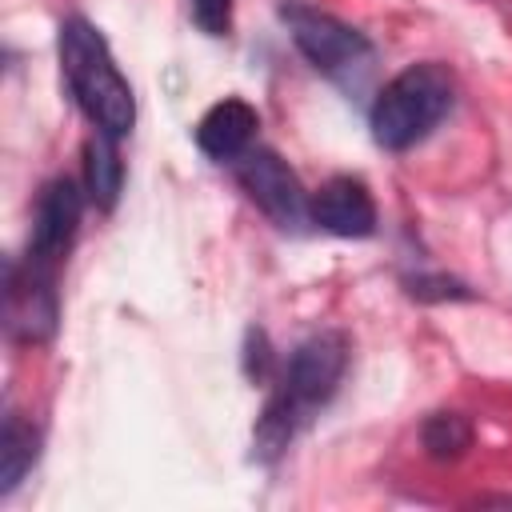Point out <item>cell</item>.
<instances>
[{"label":"cell","instance_id":"cell-5","mask_svg":"<svg viewBox=\"0 0 512 512\" xmlns=\"http://www.w3.org/2000/svg\"><path fill=\"white\" fill-rule=\"evenodd\" d=\"M236 176L244 184V192L260 204L264 216H272L280 228H296L308 212L304 204V188L296 180V172L272 152V148H248L244 156H236Z\"/></svg>","mask_w":512,"mask_h":512},{"label":"cell","instance_id":"cell-1","mask_svg":"<svg viewBox=\"0 0 512 512\" xmlns=\"http://www.w3.org/2000/svg\"><path fill=\"white\" fill-rule=\"evenodd\" d=\"M60 64H64V80H68L76 104L96 124V132L116 136V140L128 136L136 124L132 88L120 76L104 36L84 16H68L60 24Z\"/></svg>","mask_w":512,"mask_h":512},{"label":"cell","instance_id":"cell-9","mask_svg":"<svg viewBox=\"0 0 512 512\" xmlns=\"http://www.w3.org/2000/svg\"><path fill=\"white\" fill-rule=\"evenodd\" d=\"M252 132H256V108L244 104V100H236V96H228V100L212 104V108L200 116V124H196V144H200V152L212 156V160H236V156L248 152Z\"/></svg>","mask_w":512,"mask_h":512},{"label":"cell","instance_id":"cell-10","mask_svg":"<svg viewBox=\"0 0 512 512\" xmlns=\"http://www.w3.org/2000/svg\"><path fill=\"white\" fill-rule=\"evenodd\" d=\"M84 176H88V196L96 208H112L124 184V164L116 152V136L96 132L84 148Z\"/></svg>","mask_w":512,"mask_h":512},{"label":"cell","instance_id":"cell-12","mask_svg":"<svg viewBox=\"0 0 512 512\" xmlns=\"http://www.w3.org/2000/svg\"><path fill=\"white\" fill-rule=\"evenodd\" d=\"M420 440H424L432 460H456L472 448V424L460 412H436V416L424 420Z\"/></svg>","mask_w":512,"mask_h":512},{"label":"cell","instance_id":"cell-13","mask_svg":"<svg viewBox=\"0 0 512 512\" xmlns=\"http://www.w3.org/2000/svg\"><path fill=\"white\" fill-rule=\"evenodd\" d=\"M192 4V20L200 24V32L208 36H224L232 24V0H188Z\"/></svg>","mask_w":512,"mask_h":512},{"label":"cell","instance_id":"cell-11","mask_svg":"<svg viewBox=\"0 0 512 512\" xmlns=\"http://www.w3.org/2000/svg\"><path fill=\"white\" fill-rule=\"evenodd\" d=\"M36 460V436L20 416L4 420V436H0V492H12L20 484V476L32 468Z\"/></svg>","mask_w":512,"mask_h":512},{"label":"cell","instance_id":"cell-8","mask_svg":"<svg viewBox=\"0 0 512 512\" xmlns=\"http://www.w3.org/2000/svg\"><path fill=\"white\" fill-rule=\"evenodd\" d=\"M312 220L332 232V236H348V240H360V236H372L376 228V204L368 196V188L352 176H336L328 180L316 200H312Z\"/></svg>","mask_w":512,"mask_h":512},{"label":"cell","instance_id":"cell-4","mask_svg":"<svg viewBox=\"0 0 512 512\" xmlns=\"http://www.w3.org/2000/svg\"><path fill=\"white\" fill-rule=\"evenodd\" d=\"M280 16L288 20V32L296 40V48L332 80H360L368 68H372V44L364 40V32H356L352 24L320 12V8H308V4H284Z\"/></svg>","mask_w":512,"mask_h":512},{"label":"cell","instance_id":"cell-7","mask_svg":"<svg viewBox=\"0 0 512 512\" xmlns=\"http://www.w3.org/2000/svg\"><path fill=\"white\" fill-rule=\"evenodd\" d=\"M8 328L20 340H44L56 328V292H52V268H40L28 260V280H20V268L8 264Z\"/></svg>","mask_w":512,"mask_h":512},{"label":"cell","instance_id":"cell-6","mask_svg":"<svg viewBox=\"0 0 512 512\" xmlns=\"http://www.w3.org/2000/svg\"><path fill=\"white\" fill-rule=\"evenodd\" d=\"M80 212H84V196L68 176H56L44 184L40 200H36V220H32V240H28V260L40 268H56L64 260V252L76 240L80 228Z\"/></svg>","mask_w":512,"mask_h":512},{"label":"cell","instance_id":"cell-2","mask_svg":"<svg viewBox=\"0 0 512 512\" xmlns=\"http://www.w3.org/2000/svg\"><path fill=\"white\" fill-rule=\"evenodd\" d=\"M344 364H348V344L340 332H316L292 352L284 368V384L260 424V440L268 444V452H280L292 440L296 420H304L312 408H320L336 392Z\"/></svg>","mask_w":512,"mask_h":512},{"label":"cell","instance_id":"cell-3","mask_svg":"<svg viewBox=\"0 0 512 512\" xmlns=\"http://www.w3.org/2000/svg\"><path fill=\"white\" fill-rule=\"evenodd\" d=\"M452 108V76L440 64H412L372 104V136L388 152L420 144Z\"/></svg>","mask_w":512,"mask_h":512}]
</instances>
